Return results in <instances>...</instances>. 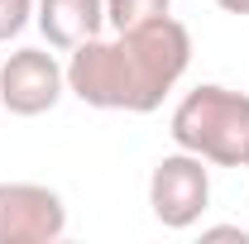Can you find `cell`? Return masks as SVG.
Returning <instances> with one entry per match:
<instances>
[{
  "mask_svg": "<svg viewBox=\"0 0 249 244\" xmlns=\"http://www.w3.org/2000/svg\"><path fill=\"white\" fill-rule=\"evenodd\" d=\"M67 91V67L48 48H19L0 67V105L10 115H48Z\"/></svg>",
  "mask_w": 249,
  "mask_h": 244,
  "instance_id": "4",
  "label": "cell"
},
{
  "mask_svg": "<svg viewBox=\"0 0 249 244\" xmlns=\"http://www.w3.org/2000/svg\"><path fill=\"white\" fill-rule=\"evenodd\" d=\"M245 168H249V163H245Z\"/></svg>",
  "mask_w": 249,
  "mask_h": 244,
  "instance_id": "11",
  "label": "cell"
},
{
  "mask_svg": "<svg viewBox=\"0 0 249 244\" xmlns=\"http://www.w3.org/2000/svg\"><path fill=\"white\" fill-rule=\"evenodd\" d=\"M173 144L206 163L220 168H245L249 163V96L230 87H196L178 101L173 124H168Z\"/></svg>",
  "mask_w": 249,
  "mask_h": 244,
  "instance_id": "2",
  "label": "cell"
},
{
  "mask_svg": "<svg viewBox=\"0 0 249 244\" xmlns=\"http://www.w3.org/2000/svg\"><path fill=\"white\" fill-rule=\"evenodd\" d=\"M168 10H173V0H106V24L124 34V29L149 24V19H163Z\"/></svg>",
  "mask_w": 249,
  "mask_h": 244,
  "instance_id": "7",
  "label": "cell"
},
{
  "mask_svg": "<svg viewBox=\"0 0 249 244\" xmlns=\"http://www.w3.org/2000/svg\"><path fill=\"white\" fill-rule=\"evenodd\" d=\"M149 206L154 220L163 230H192L206 206H211V173H206V158L196 153H168L154 163V177H149Z\"/></svg>",
  "mask_w": 249,
  "mask_h": 244,
  "instance_id": "3",
  "label": "cell"
},
{
  "mask_svg": "<svg viewBox=\"0 0 249 244\" xmlns=\"http://www.w3.org/2000/svg\"><path fill=\"white\" fill-rule=\"evenodd\" d=\"M192 62V34L173 15L149 19L115 38H87L67 53V91L91 110L149 115L182 82Z\"/></svg>",
  "mask_w": 249,
  "mask_h": 244,
  "instance_id": "1",
  "label": "cell"
},
{
  "mask_svg": "<svg viewBox=\"0 0 249 244\" xmlns=\"http://www.w3.org/2000/svg\"><path fill=\"white\" fill-rule=\"evenodd\" d=\"M67 230V206L53 187L0 182V244H53Z\"/></svg>",
  "mask_w": 249,
  "mask_h": 244,
  "instance_id": "5",
  "label": "cell"
},
{
  "mask_svg": "<svg viewBox=\"0 0 249 244\" xmlns=\"http://www.w3.org/2000/svg\"><path fill=\"white\" fill-rule=\"evenodd\" d=\"M206 240H240V244H249V230H240V225H216V230H206Z\"/></svg>",
  "mask_w": 249,
  "mask_h": 244,
  "instance_id": "9",
  "label": "cell"
},
{
  "mask_svg": "<svg viewBox=\"0 0 249 244\" xmlns=\"http://www.w3.org/2000/svg\"><path fill=\"white\" fill-rule=\"evenodd\" d=\"M29 19H34V0H0V43H10Z\"/></svg>",
  "mask_w": 249,
  "mask_h": 244,
  "instance_id": "8",
  "label": "cell"
},
{
  "mask_svg": "<svg viewBox=\"0 0 249 244\" xmlns=\"http://www.w3.org/2000/svg\"><path fill=\"white\" fill-rule=\"evenodd\" d=\"M220 10H230V15H249V0H216Z\"/></svg>",
  "mask_w": 249,
  "mask_h": 244,
  "instance_id": "10",
  "label": "cell"
},
{
  "mask_svg": "<svg viewBox=\"0 0 249 244\" xmlns=\"http://www.w3.org/2000/svg\"><path fill=\"white\" fill-rule=\"evenodd\" d=\"M34 24L43 29L48 48L72 53L106 29V0H34Z\"/></svg>",
  "mask_w": 249,
  "mask_h": 244,
  "instance_id": "6",
  "label": "cell"
}]
</instances>
